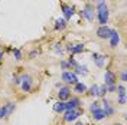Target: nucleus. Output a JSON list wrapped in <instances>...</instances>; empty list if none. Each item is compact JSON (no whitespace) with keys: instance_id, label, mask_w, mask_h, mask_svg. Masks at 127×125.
Here are the masks:
<instances>
[{"instance_id":"f257e3e1","label":"nucleus","mask_w":127,"mask_h":125,"mask_svg":"<svg viewBox=\"0 0 127 125\" xmlns=\"http://www.w3.org/2000/svg\"><path fill=\"white\" fill-rule=\"evenodd\" d=\"M98 22L101 26H105L108 22V7L105 1H98Z\"/></svg>"},{"instance_id":"393cba45","label":"nucleus","mask_w":127,"mask_h":125,"mask_svg":"<svg viewBox=\"0 0 127 125\" xmlns=\"http://www.w3.org/2000/svg\"><path fill=\"white\" fill-rule=\"evenodd\" d=\"M61 66H62V69H68L71 65H69L68 62H61Z\"/></svg>"},{"instance_id":"0eeeda50","label":"nucleus","mask_w":127,"mask_h":125,"mask_svg":"<svg viewBox=\"0 0 127 125\" xmlns=\"http://www.w3.org/2000/svg\"><path fill=\"white\" fill-rule=\"evenodd\" d=\"M104 81H105V85H114L116 83V75L111 72V70H105L104 73Z\"/></svg>"},{"instance_id":"5701e85b","label":"nucleus","mask_w":127,"mask_h":125,"mask_svg":"<svg viewBox=\"0 0 127 125\" xmlns=\"http://www.w3.org/2000/svg\"><path fill=\"white\" fill-rule=\"evenodd\" d=\"M75 73H78V75H81V73H82V75H85V73H87V68H85V66H84V68H79V66H77Z\"/></svg>"},{"instance_id":"cd10ccee","label":"nucleus","mask_w":127,"mask_h":125,"mask_svg":"<svg viewBox=\"0 0 127 125\" xmlns=\"http://www.w3.org/2000/svg\"><path fill=\"white\" fill-rule=\"evenodd\" d=\"M68 63H69V65H72V66H78V63L75 62L74 59H69V61H68Z\"/></svg>"},{"instance_id":"473e14b6","label":"nucleus","mask_w":127,"mask_h":125,"mask_svg":"<svg viewBox=\"0 0 127 125\" xmlns=\"http://www.w3.org/2000/svg\"><path fill=\"white\" fill-rule=\"evenodd\" d=\"M116 125H120V124H116Z\"/></svg>"},{"instance_id":"39448f33","label":"nucleus","mask_w":127,"mask_h":125,"mask_svg":"<svg viewBox=\"0 0 127 125\" xmlns=\"http://www.w3.org/2000/svg\"><path fill=\"white\" fill-rule=\"evenodd\" d=\"M22 89H23L25 92H29L32 88V78L29 76V75H23L22 76Z\"/></svg>"},{"instance_id":"6ab92c4d","label":"nucleus","mask_w":127,"mask_h":125,"mask_svg":"<svg viewBox=\"0 0 127 125\" xmlns=\"http://www.w3.org/2000/svg\"><path fill=\"white\" fill-rule=\"evenodd\" d=\"M87 91V86L84 85V83H75V92H78V94H82V92H85Z\"/></svg>"},{"instance_id":"a211bd4d","label":"nucleus","mask_w":127,"mask_h":125,"mask_svg":"<svg viewBox=\"0 0 127 125\" xmlns=\"http://www.w3.org/2000/svg\"><path fill=\"white\" fill-rule=\"evenodd\" d=\"M66 27V20L65 19H58L56 20V24H55V29L56 30H62Z\"/></svg>"},{"instance_id":"b1692460","label":"nucleus","mask_w":127,"mask_h":125,"mask_svg":"<svg viewBox=\"0 0 127 125\" xmlns=\"http://www.w3.org/2000/svg\"><path fill=\"white\" fill-rule=\"evenodd\" d=\"M13 53H15V59H17V61H19V59H22V53H20V50H19V49H15V50H13Z\"/></svg>"},{"instance_id":"1a4fd4ad","label":"nucleus","mask_w":127,"mask_h":125,"mask_svg":"<svg viewBox=\"0 0 127 125\" xmlns=\"http://www.w3.org/2000/svg\"><path fill=\"white\" fill-rule=\"evenodd\" d=\"M108 39H110V42H111V46L116 47L117 45H119V42H120V36H119V33H117L116 30H111Z\"/></svg>"},{"instance_id":"4be33fe9","label":"nucleus","mask_w":127,"mask_h":125,"mask_svg":"<svg viewBox=\"0 0 127 125\" xmlns=\"http://www.w3.org/2000/svg\"><path fill=\"white\" fill-rule=\"evenodd\" d=\"M105 92H107V88L105 86H98V95L97 96H104Z\"/></svg>"},{"instance_id":"ddd939ff","label":"nucleus","mask_w":127,"mask_h":125,"mask_svg":"<svg viewBox=\"0 0 127 125\" xmlns=\"http://www.w3.org/2000/svg\"><path fill=\"white\" fill-rule=\"evenodd\" d=\"M62 10H64V15H65V19H71V16L74 15V9L71 6L62 4Z\"/></svg>"},{"instance_id":"aec40b11","label":"nucleus","mask_w":127,"mask_h":125,"mask_svg":"<svg viewBox=\"0 0 127 125\" xmlns=\"http://www.w3.org/2000/svg\"><path fill=\"white\" fill-rule=\"evenodd\" d=\"M117 91H119V96H126V88H124V85L117 86Z\"/></svg>"},{"instance_id":"f8f14e48","label":"nucleus","mask_w":127,"mask_h":125,"mask_svg":"<svg viewBox=\"0 0 127 125\" xmlns=\"http://www.w3.org/2000/svg\"><path fill=\"white\" fill-rule=\"evenodd\" d=\"M65 106H66V109H77L79 106V99L74 98V99H71L68 104H65Z\"/></svg>"},{"instance_id":"6e6552de","label":"nucleus","mask_w":127,"mask_h":125,"mask_svg":"<svg viewBox=\"0 0 127 125\" xmlns=\"http://www.w3.org/2000/svg\"><path fill=\"white\" fill-rule=\"evenodd\" d=\"M58 96H59V101H66L71 96V89L69 88H61L58 92Z\"/></svg>"},{"instance_id":"c756f323","label":"nucleus","mask_w":127,"mask_h":125,"mask_svg":"<svg viewBox=\"0 0 127 125\" xmlns=\"http://www.w3.org/2000/svg\"><path fill=\"white\" fill-rule=\"evenodd\" d=\"M38 55V50H33V52H31V56L33 58V56H36Z\"/></svg>"},{"instance_id":"f03ea898","label":"nucleus","mask_w":127,"mask_h":125,"mask_svg":"<svg viewBox=\"0 0 127 125\" xmlns=\"http://www.w3.org/2000/svg\"><path fill=\"white\" fill-rule=\"evenodd\" d=\"M13 109H15V104H6L4 106H1L0 108V118H6L9 117L12 112H13Z\"/></svg>"},{"instance_id":"f3484780","label":"nucleus","mask_w":127,"mask_h":125,"mask_svg":"<svg viewBox=\"0 0 127 125\" xmlns=\"http://www.w3.org/2000/svg\"><path fill=\"white\" fill-rule=\"evenodd\" d=\"M93 59L95 61L97 66H103V65H104V61H105V56H103V55H97V53H94V55H93Z\"/></svg>"},{"instance_id":"4468645a","label":"nucleus","mask_w":127,"mask_h":125,"mask_svg":"<svg viewBox=\"0 0 127 125\" xmlns=\"http://www.w3.org/2000/svg\"><path fill=\"white\" fill-rule=\"evenodd\" d=\"M68 50H71L72 53H79V52L84 50V45L82 43H79V45H69L68 46Z\"/></svg>"},{"instance_id":"9b49d317","label":"nucleus","mask_w":127,"mask_h":125,"mask_svg":"<svg viewBox=\"0 0 127 125\" xmlns=\"http://www.w3.org/2000/svg\"><path fill=\"white\" fill-rule=\"evenodd\" d=\"M93 117H94V119H97V121H101V119H104V118H105V114H104L103 109L97 108V109L93 111Z\"/></svg>"},{"instance_id":"423d86ee","label":"nucleus","mask_w":127,"mask_h":125,"mask_svg":"<svg viewBox=\"0 0 127 125\" xmlns=\"http://www.w3.org/2000/svg\"><path fill=\"white\" fill-rule=\"evenodd\" d=\"M110 32H111V29H108L107 26H101V27L97 30V36H98L100 39H108V38H110Z\"/></svg>"},{"instance_id":"dca6fc26","label":"nucleus","mask_w":127,"mask_h":125,"mask_svg":"<svg viewBox=\"0 0 127 125\" xmlns=\"http://www.w3.org/2000/svg\"><path fill=\"white\" fill-rule=\"evenodd\" d=\"M54 111H55V112H64V111H66V106H65V102H64V101L56 102L55 105H54Z\"/></svg>"},{"instance_id":"c85d7f7f","label":"nucleus","mask_w":127,"mask_h":125,"mask_svg":"<svg viewBox=\"0 0 127 125\" xmlns=\"http://www.w3.org/2000/svg\"><path fill=\"white\" fill-rule=\"evenodd\" d=\"M121 79H123V82H126V81H127V75H126V72H123V75H121Z\"/></svg>"},{"instance_id":"20e7f679","label":"nucleus","mask_w":127,"mask_h":125,"mask_svg":"<svg viewBox=\"0 0 127 125\" xmlns=\"http://www.w3.org/2000/svg\"><path fill=\"white\" fill-rule=\"evenodd\" d=\"M81 115V111L79 109H66V114H65V121H74L75 118H78Z\"/></svg>"},{"instance_id":"bb28decb","label":"nucleus","mask_w":127,"mask_h":125,"mask_svg":"<svg viewBox=\"0 0 127 125\" xmlns=\"http://www.w3.org/2000/svg\"><path fill=\"white\" fill-rule=\"evenodd\" d=\"M97 108H100V106H98V104H97V102H94V104L91 105V108H90V109H91V112H93V111L97 109Z\"/></svg>"},{"instance_id":"a878e982","label":"nucleus","mask_w":127,"mask_h":125,"mask_svg":"<svg viewBox=\"0 0 127 125\" xmlns=\"http://www.w3.org/2000/svg\"><path fill=\"white\" fill-rule=\"evenodd\" d=\"M119 102L121 105H124L126 104V96H119Z\"/></svg>"},{"instance_id":"412c9836","label":"nucleus","mask_w":127,"mask_h":125,"mask_svg":"<svg viewBox=\"0 0 127 125\" xmlns=\"http://www.w3.org/2000/svg\"><path fill=\"white\" fill-rule=\"evenodd\" d=\"M90 94L93 95V96H97V95H98V85H93V86H91Z\"/></svg>"},{"instance_id":"7c9ffc66","label":"nucleus","mask_w":127,"mask_h":125,"mask_svg":"<svg viewBox=\"0 0 127 125\" xmlns=\"http://www.w3.org/2000/svg\"><path fill=\"white\" fill-rule=\"evenodd\" d=\"M1 56H3V53H1V52H0V63H1Z\"/></svg>"},{"instance_id":"2f4dec72","label":"nucleus","mask_w":127,"mask_h":125,"mask_svg":"<svg viewBox=\"0 0 127 125\" xmlns=\"http://www.w3.org/2000/svg\"><path fill=\"white\" fill-rule=\"evenodd\" d=\"M75 125H84V124H81V122H78V124H75Z\"/></svg>"},{"instance_id":"9d476101","label":"nucleus","mask_w":127,"mask_h":125,"mask_svg":"<svg viewBox=\"0 0 127 125\" xmlns=\"http://www.w3.org/2000/svg\"><path fill=\"white\" fill-rule=\"evenodd\" d=\"M82 15L87 17L90 22H93L94 20V12H93V9H91V6H87V7L84 9V12H82Z\"/></svg>"},{"instance_id":"2eb2a0df","label":"nucleus","mask_w":127,"mask_h":125,"mask_svg":"<svg viewBox=\"0 0 127 125\" xmlns=\"http://www.w3.org/2000/svg\"><path fill=\"white\" fill-rule=\"evenodd\" d=\"M104 114H105V117H110V115H113V112H114V109H113V106L110 105V102L108 101H104Z\"/></svg>"},{"instance_id":"7ed1b4c3","label":"nucleus","mask_w":127,"mask_h":125,"mask_svg":"<svg viewBox=\"0 0 127 125\" xmlns=\"http://www.w3.org/2000/svg\"><path fill=\"white\" fill-rule=\"evenodd\" d=\"M62 81L66 82V83H77V82H78V78H77V75L72 73V72H64Z\"/></svg>"}]
</instances>
